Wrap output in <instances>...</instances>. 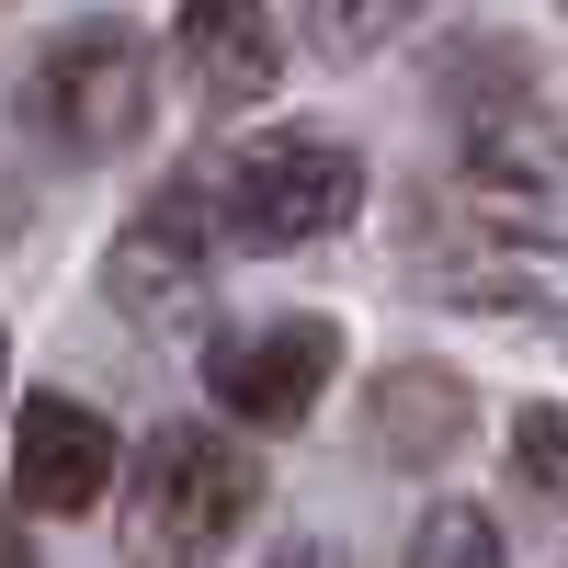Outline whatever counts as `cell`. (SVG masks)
<instances>
[{"mask_svg":"<svg viewBox=\"0 0 568 568\" xmlns=\"http://www.w3.org/2000/svg\"><path fill=\"white\" fill-rule=\"evenodd\" d=\"M251 500H262V466L227 433L171 420V433L136 455V478H125V557L136 568H205L227 535L251 524Z\"/></svg>","mask_w":568,"mask_h":568,"instance_id":"1","label":"cell"},{"mask_svg":"<svg viewBox=\"0 0 568 568\" xmlns=\"http://www.w3.org/2000/svg\"><path fill=\"white\" fill-rule=\"evenodd\" d=\"M205 205H216L227 240L296 251V240H329V227L364 205V160L329 149V136H251V149L205 182Z\"/></svg>","mask_w":568,"mask_h":568,"instance_id":"2","label":"cell"},{"mask_svg":"<svg viewBox=\"0 0 568 568\" xmlns=\"http://www.w3.org/2000/svg\"><path fill=\"white\" fill-rule=\"evenodd\" d=\"M34 114H45V136H58V149H80V160L136 149V136H149V114H160L149 45H136L125 23H80V34H58V45H45V69H34Z\"/></svg>","mask_w":568,"mask_h":568,"instance_id":"3","label":"cell"},{"mask_svg":"<svg viewBox=\"0 0 568 568\" xmlns=\"http://www.w3.org/2000/svg\"><path fill=\"white\" fill-rule=\"evenodd\" d=\"M329 364H342V329L329 318H251L227 329V342L205 353V387L227 420H251V433H284V420H307Z\"/></svg>","mask_w":568,"mask_h":568,"instance_id":"4","label":"cell"},{"mask_svg":"<svg viewBox=\"0 0 568 568\" xmlns=\"http://www.w3.org/2000/svg\"><path fill=\"white\" fill-rule=\"evenodd\" d=\"M12 489H23V511H91L114 489V420L58 398V387L23 398V420H12Z\"/></svg>","mask_w":568,"mask_h":568,"instance_id":"5","label":"cell"},{"mask_svg":"<svg viewBox=\"0 0 568 568\" xmlns=\"http://www.w3.org/2000/svg\"><path fill=\"white\" fill-rule=\"evenodd\" d=\"M171 58H182V91L227 114V103H262V91H273V69H284V34H273V12L205 0V12H182V23H171Z\"/></svg>","mask_w":568,"mask_h":568,"instance_id":"6","label":"cell"},{"mask_svg":"<svg viewBox=\"0 0 568 568\" xmlns=\"http://www.w3.org/2000/svg\"><path fill=\"white\" fill-rule=\"evenodd\" d=\"M114 296L149 318V329H182L205 296V205H149L114 240Z\"/></svg>","mask_w":568,"mask_h":568,"instance_id":"7","label":"cell"},{"mask_svg":"<svg viewBox=\"0 0 568 568\" xmlns=\"http://www.w3.org/2000/svg\"><path fill=\"white\" fill-rule=\"evenodd\" d=\"M375 433H387L398 466H433L466 433V387L455 375H387V387H375Z\"/></svg>","mask_w":568,"mask_h":568,"instance_id":"8","label":"cell"},{"mask_svg":"<svg viewBox=\"0 0 568 568\" xmlns=\"http://www.w3.org/2000/svg\"><path fill=\"white\" fill-rule=\"evenodd\" d=\"M409 568H511V557H500V524L478 500H444L433 524L409 535Z\"/></svg>","mask_w":568,"mask_h":568,"instance_id":"9","label":"cell"},{"mask_svg":"<svg viewBox=\"0 0 568 568\" xmlns=\"http://www.w3.org/2000/svg\"><path fill=\"white\" fill-rule=\"evenodd\" d=\"M511 444H524V478L568 500V409H524V420H511Z\"/></svg>","mask_w":568,"mask_h":568,"instance_id":"10","label":"cell"},{"mask_svg":"<svg viewBox=\"0 0 568 568\" xmlns=\"http://www.w3.org/2000/svg\"><path fill=\"white\" fill-rule=\"evenodd\" d=\"M273 568H342V546H318V535H296V546H273Z\"/></svg>","mask_w":568,"mask_h":568,"instance_id":"11","label":"cell"},{"mask_svg":"<svg viewBox=\"0 0 568 568\" xmlns=\"http://www.w3.org/2000/svg\"><path fill=\"white\" fill-rule=\"evenodd\" d=\"M0 568H34V546H23V535H12V524H0Z\"/></svg>","mask_w":568,"mask_h":568,"instance_id":"12","label":"cell"}]
</instances>
